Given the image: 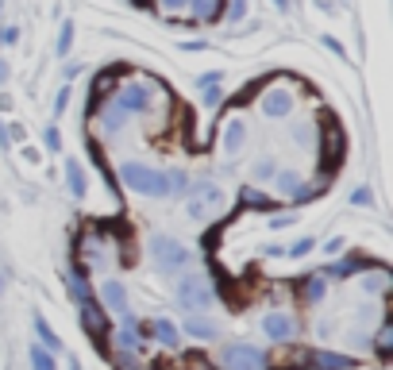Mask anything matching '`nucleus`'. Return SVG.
I'll return each instance as SVG.
<instances>
[{
    "label": "nucleus",
    "instance_id": "nucleus-1",
    "mask_svg": "<svg viewBox=\"0 0 393 370\" xmlns=\"http://www.w3.org/2000/svg\"><path fill=\"white\" fill-rule=\"evenodd\" d=\"M120 177H124L135 193H147V197H166L170 193V177L158 174V170H147V166H139V162H124Z\"/></svg>",
    "mask_w": 393,
    "mask_h": 370
},
{
    "label": "nucleus",
    "instance_id": "nucleus-2",
    "mask_svg": "<svg viewBox=\"0 0 393 370\" xmlns=\"http://www.w3.org/2000/svg\"><path fill=\"white\" fill-rule=\"evenodd\" d=\"M150 259H155V266L158 270H181V266L189 263V251L177 239H170V235H155L150 239Z\"/></svg>",
    "mask_w": 393,
    "mask_h": 370
},
{
    "label": "nucleus",
    "instance_id": "nucleus-3",
    "mask_svg": "<svg viewBox=\"0 0 393 370\" xmlns=\"http://www.w3.org/2000/svg\"><path fill=\"white\" fill-rule=\"evenodd\" d=\"M224 370H266V355L258 347H251V343H227Z\"/></svg>",
    "mask_w": 393,
    "mask_h": 370
},
{
    "label": "nucleus",
    "instance_id": "nucleus-4",
    "mask_svg": "<svg viewBox=\"0 0 393 370\" xmlns=\"http://www.w3.org/2000/svg\"><path fill=\"white\" fill-rule=\"evenodd\" d=\"M177 301L186 305V309H208V305H212V285H208L201 274H189V278H181V285H177Z\"/></svg>",
    "mask_w": 393,
    "mask_h": 370
},
{
    "label": "nucleus",
    "instance_id": "nucleus-5",
    "mask_svg": "<svg viewBox=\"0 0 393 370\" xmlns=\"http://www.w3.org/2000/svg\"><path fill=\"white\" fill-rule=\"evenodd\" d=\"M100 297H104V309L128 316V293H124V285H120V282H104V285H100Z\"/></svg>",
    "mask_w": 393,
    "mask_h": 370
},
{
    "label": "nucleus",
    "instance_id": "nucleus-6",
    "mask_svg": "<svg viewBox=\"0 0 393 370\" xmlns=\"http://www.w3.org/2000/svg\"><path fill=\"white\" fill-rule=\"evenodd\" d=\"M262 331L270 336V340H289V336H293V320H289L285 312H270V316L262 320Z\"/></svg>",
    "mask_w": 393,
    "mask_h": 370
},
{
    "label": "nucleus",
    "instance_id": "nucleus-7",
    "mask_svg": "<svg viewBox=\"0 0 393 370\" xmlns=\"http://www.w3.org/2000/svg\"><path fill=\"white\" fill-rule=\"evenodd\" d=\"M81 324H85L93 336H104V312H100V305L89 301V297L81 301Z\"/></svg>",
    "mask_w": 393,
    "mask_h": 370
},
{
    "label": "nucleus",
    "instance_id": "nucleus-8",
    "mask_svg": "<svg viewBox=\"0 0 393 370\" xmlns=\"http://www.w3.org/2000/svg\"><path fill=\"white\" fill-rule=\"evenodd\" d=\"M313 362H316L320 370H351V367H355V362L347 359V355H332V351H316Z\"/></svg>",
    "mask_w": 393,
    "mask_h": 370
},
{
    "label": "nucleus",
    "instance_id": "nucleus-9",
    "mask_svg": "<svg viewBox=\"0 0 393 370\" xmlns=\"http://www.w3.org/2000/svg\"><path fill=\"white\" fill-rule=\"evenodd\" d=\"M243 139H247L243 120H227V135H224V151H227V155H236L239 146H243Z\"/></svg>",
    "mask_w": 393,
    "mask_h": 370
},
{
    "label": "nucleus",
    "instance_id": "nucleus-10",
    "mask_svg": "<svg viewBox=\"0 0 393 370\" xmlns=\"http://www.w3.org/2000/svg\"><path fill=\"white\" fill-rule=\"evenodd\" d=\"M186 331H189V336H196V340H216V324L205 320V316H189Z\"/></svg>",
    "mask_w": 393,
    "mask_h": 370
},
{
    "label": "nucleus",
    "instance_id": "nucleus-11",
    "mask_svg": "<svg viewBox=\"0 0 393 370\" xmlns=\"http://www.w3.org/2000/svg\"><path fill=\"white\" fill-rule=\"evenodd\" d=\"M143 331H155L158 340H162V343H170V347H174V343H177V328H174V324H170V320H155V324H143Z\"/></svg>",
    "mask_w": 393,
    "mask_h": 370
},
{
    "label": "nucleus",
    "instance_id": "nucleus-12",
    "mask_svg": "<svg viewBox=\"0 0 393 370\" xmlns=\"http://www.w3.org/2000/svg\"><path fill=\"white\" fill-rule=\"evenodd\" d=\"M35 331H39V340L47 343L50 351H62V340H58V336H54V331L47 328V320H43V316H35Z\"/></svg>",
    "mask_w": 393,
    "mask_h": 370
},
{
    "label": "nucleus",
    "instance_id": "nucleus-13",
    "mask_svg": "<svg viewBox=\"0 0 393 370\" xmlns=\"http://www.w3.org/2000/svg\"><path fill=\"white\" fill-rule=\"evenodd\" d=\"M31 367L35 370H54V359H50L43 347H31Z\"/></svg>",
    "mask_w": 393,
    "mask_h": 370
},
{
    "label": "nucleus",
    "instance_id": "nucleus-14",
    "mask_svg": "<svg viewBox=\"0 0 393 370\" xmlns=\"http://www.w3.org/2000/svg\"><path fill=\"white\" fill-rule=\"evenodd\" d=\"M69 189L78 197H85V177H81V166L78 162H69Z\"/></svg>",
    "mask_w": 393,
    "mask_h": 370
},
{
    "label": "nucleus",
    "instance_id": "nucleus-15",
    "mask_svg": "<svg viewBox=\"0 0 393 370\" xmlns=\"http://www.w3.org/2000/svg\"><path fill=\"white\" fill-rule=\"evenodd\" d=\"M390 347H393V328H390V324H382V328H378V351L390 355Z\"/></svg>",
    "mask_w": 393,
    "mask_h": 370
},
{
    "label": "nucleus",
    "instance_id": "nucleus-16",
    "mask_svg": "<svg viewBox=\"0 0 393 370\" xmlns=\"http://www.w3.org/2000/svg\"><path fill=\"white\" fill-rule=\"evenodd\" d=\"M324 282H328L324 274H313V282H308V290H305V297H308V301H316V297L324 293Z\"/></svg>",
    "mask_w": 393,
    "mask_h": 370
},
{
    "label": "nucleus",
    "instance_id": "nucleus-17",
    "mask_svg": "<svg viewBox=\"0 0 393 370\" xmlns=\"http://www.w3.org/2000/svg\"><path fill=\"white\" fill-rule=\"evenodd\" d=\"M313 239H297V243H289V251H285V254H289V259H301V254H308V251H313Z\"/></svg>",
    "mask_w": 393,
    "mask_h": 370
},
{
    "label": "nucleus",
    "instance_id": "nucleus-18",
    "mask_svg": "<svg viewBox=\"0 0 393 370\" xmlns=\"http://www.w3.org/2000/svg\"><path fill=\"white\" fill-rule=\"evenodd\" d=\"M74 370H78V362H74Z\"/></svg>",
    "mask_w": 393,
    "mask_h": 370
}]
</instances>
